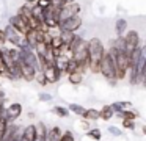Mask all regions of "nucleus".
<instances>
[{"instance_id": "nucleus-1", "label": "nucleus", "mask_w": 146, "mask_h": 141, "mask_svg": "<svg viewBox=\"0 0 146 141\" xmlns=\"http://www.w3.org/2000/svg\"><path fill=\"white\" fill-rule=\"evenodd\" d=\"M86 47H88V68H90V71L99 74V63H101V58L105 52L104 44L101 42L99 38H93V39L86 41Z\"/></svg>"}, {"instance_id": "nucleus-2", "label": "nucleus", "mask_w": 146, "mask_h": 141, "mask_svg": "<svg viewBox=\"0 0 146 141\" xmlns=\"http://www.w3.org/2000/svg\"><path fill=\"white\" fill-rule=\"evenodd\" d=\"M108 53L111 55L115 63V69H116V80H123L127 75L129 71V60H127V52H118L113 47H110Z\"/></svg>"}, {"instance_id": "nucleus-3", "label": "nucleus", "mask_w": 146, "mask_h": 141, "mask_svg": "<svg viewBox=\"0 0 146 141\" xmlns=\"http://www.w3.org/2000/svg\"><path fill=\"white\" fill-rule=\"evenodd\" d=\"M99 74H102L105 80H110L111 83H115V80H116V69H115L113 58H111V55L108 53V50H105L102 58H101V63H99Z\"/></svg>"}, {"instance_id": "nucleus-4", "label": "nucleus", "mask_w": 146, "mask_h": 141, "mask_svg": "<svg viewBox=\"0 0 146 141\" xmlns=\"http://www.w3.org/2000/svg\"><path fill=\"white\" fill-rule=\"evenodd\" d=\"M72 60H76V61L82 66L83 72L88 69V47H86V41H83V38L72 49Z\"/></svg>"}, {"instance_id": "nucleus-5", "label": "nucleus", "mask_w": 146, "mask_h": 141, "mask_svg": "<svg viewBox=\"0 0 146 141\" xmlns=\"http://www.w3.org/2000/svg\"><path fill=\"white\" fill-rule=\"evenodd\" d=\"M22 115V105L19 102H13L10 105H5V121L7 124L16 122L17 118H21Z\"/></svg>"}, {"instance_id": "nucleus-6", "label": "nucleus", "mask_w": 146, "mask_h": 141, "mask_svg": "<svg viewBox=\"0 0 146 141\" xmlns=\"http://www.w3.org/2000/svg\"><path fill=\"white\" fill-rule=\"evenodd\" d=\"M82 24H83L82 17H80V16L77 14V16H71V17L64 19L63 22H60L58 28H60V30H64V31H71V33H76V31L79 30L80 27H82Z\"/></svg>"}, {"instance_id": "nucleus-7", "label": "nucleus", "mask_w": 146, "mask_h": 141, "mask_svg": "<svg viewBox=\"0 0 146 141\" xmlns=\"http://www.w3.org/2000/svg\"><path fill=\"white\" fill-rule=\"evenodd\" d=\"M5 31V38H7V42H11L14 47H17V49H21V47L25 46V41H24V36L22 34H19L16 30H14L13 27H10V25H7V27L3 28Z\"/></svg>"}, {"instance_id": "nucleus-8", "label": "nucleus", "mask_w": 146, "mask_h": 141, "mask_svg": "<svg viewBox=\"0 0 146 141\" xmlns=\"http://www.w3.org/2000/svg\"><path fill=\"white\" fill-rule=\"evenodd\" d=\"M124 38V42H126V52L130 53L132 50H135L137 47L141 46V41H140V34L137 33L135 30H130L127 31L126 34H123Z\"/></svg>"}, {"instance_id": "nucleus-9", "label": "nucleus", "mask_w": 146, "mask_h": 141, "mask_svg": "<svg viewBox=\"0 0 146 141\" xmlns=\"http://www.w3.org/2000/svg\"><path fill=\"white\" fill-rule=\"evenodd\" d=\"M41 72H42V75H44V78H46V81H47V83H57V81L60 80V77H61V72L58 71L54 64L42 66Z\"/></svg>"}, {"instance_id": "nucleus-10", "label": "nucleus", "mask_w": 146, "mask_h": 141, "mask_svg": "<svg viewBox=\"0 0 146 141\" xmlns=\"http://www.w3.org/2000/svg\"><path fill=\"white\" fill-rule=\"evenodd\" d=\"M8 25H10V27H13L14 30H16L19 34H22V36H25V33L30 30L29 25H27L25 22H24L22 19H21L19 16H17V14H16V16H11L10 21H8Z\"/></svg>"}, {"instance_id": "nucleus-11", "label": "nucleus", "mask_w": 146, "mask_h": 141, "mask_svg": "<svg viewBox=\"0 0 146 141\" xmlns=\"http://www.w3.org/2000/svg\"><path fill=\"white\" fill-rule=\"evenodd\" d=\"M21 138H22L24 141H35L36 140V127H35V124L27 125V127L21 132Z\"/></svg>"}, {"instance_id": "nucleus-12", "label": "nucleus", "mask_w": 146, "mask_h": 141, "mask_svg": "<svg viewBox=\"0 0 146 141\" xmlns=\"http://www.w3.org/2000/svg\"><path fill=\"white\" fill-rule=\"evenodd\" d=\"M110 107L115 113H119V111H124V110L132 108V103H130L129 100H116V102H113Z\"/></svg>"}, {"instance_id": "nucleus-13", "label": "nucleus", "mask_w": 146, "mask_h": 141, "mask_svg": "<svg viewBox=\"0 0 146 141\" xmlns=\"http://www.w3.org/2000/svg\"><path fill=\"white\" fill-rule=\"evenodd\" d=\"M119 119H129V121H135L138 118V111L133 108H129V110H124V111H119V113H115Z\"/></svg>"}, {"instance_id": "nucleus-14", "label": "nucleus", "mask_w": 146, "mask_h": 141, "mask_svg": "<svg viewBox=\"0 0 146 141\" xmlns=\"http://www.w3.org/2000/svg\"><path fill=\"white\" fill-rule=\"evenodd\" d=\"M115 116V111L111 110L110 105H104L101 110H99V119H104V121H108Z\"/></svg>"}, {"instance_id": "nucleus-15", "label": "nucleus", "mask_w": 146, "mask_h": 141, "mask_svg": "<svg viewBox=\"0 0 146 141\" xmlns=\"http://www.w3.org/2000/svg\"><path fill=\"white\" fill-rule=\"evenodd\" d=\"M126 30H127V21L123 17H119L115 22V31H116L118 36H123V34L126 33Z\"/></svg>"}, {"instance_id": "nucleus-16", "label": "nucleus", "mask_w": 146, "mask_h": 141, "mask_svg": "<svg viewBox=\"0 0 146 141\" xmlns=\"http://www.w3.org/2000/svg\"><path fill=\"white\" fill-rule=\"evenodd\" d=\"M83 119L85 121H98L99 119V110L96 108H85V111H83Z\"/></svg>"}, {"instance_id": "nucleus-17", "label": "nucleus", "mask_w": 146, "mask_h": 141, "mask_svg": "<svg viewBox=\"0 0 146 141\" xmlns=\"http://www.w3.org/2000/svg\"><path fill=\"white\" fill-rule=\"evenodd\" d=\"M74 36H76V33H71V31L60 30V39H61V42H63V46H64V47L69 46L71 41L74 39Z\"/></svg>"}, {"instance_id": "nucleus-18", "label": "nucleus", "mask_w": 146, "mask_h": 141, "mask_svg": "<svg viewBox=\"0 0 146 141\" xmlns=\"http://www.w3.org/2000/svg\"><path fill=\"white\" fill-rule=\"evenodd\" d=\"M68 80L71 85H80L83 81V74L82 72H71V74H68Z\"/></svg>"}, {"instance_id": "nucleus-19", "label": "nucleus", "mask_w": 146, "mask_h": 141, "mask_svg": "<svg viewBox=\"0 0 146 141\" xmlns=\"http://www.w3.org/2000/svg\"><path fill=\"white\" fill-rule=\"evenodd\" d=\"M66 108H68V111H69V113H74V115H77V116H82L83 111H85V107L79 105V103H71V105L66 107Z\"/></svg>"}, {"instance_id": "nucleus-20", "label": "nucleus", "mask_w": 146, "mask_h": 141, "mask_svg": "<svg viewBox=\"0 0 146 141\" xmlns=\"http://www.w3.org/2000/svg\"><path fill=\"white\" fill-rule=\"evenodd\" d=\"M54 113L57 116H60V118H68V115H69L68 108H66V107H63V105H55L54 107Z\"/></svg>"}, {"instance_id": "nucleus-21", "label": "nucleus", "mask_w": 146, "mask_h": 141, "mask_svg": "<svg viewBox=\"0 0 146 141\" xmlns=\"http://www.w3.org/2000/svg\"><path fill=\"white\" fill-rule=\"evenodd\" d=\"M86 135L94 141H101V138H102V132L99 130V128H90V130L86 132Z\"/></svg>"}, {"instance_id": "nucleus-22", "label": "nucleus", "mask_w": 146, "mask_h": 141, "mask_svg": "<svg viewBox=\"0 0 146 141\" xmlns=\"http://www.w3.org/2000/svg\"><path fill=\"white\" fill-rule=\"evenodd\" d=\"M58 141H76V138H74V133L71 130H68V132H63L61 133V136H60V140Z\"/></svg>"}, {"instance_id": "nucleus-23", "label": "nucleus", "mask_w": 146, "mask_h": 141, "mask_svg": "<svg viewBox=\"0 0 146 141\" xmlns=\"http://www.w3.org/2000/svg\"><path fill=\"white\" fill-rule=\"evenodd\" d=\"M108 133L113 135V136H121V135H123V130H121L119 127H116V125H108Z\"/></svg>"}, {"instance_id": "nucleus-24", "label": "nucleus", "mask_w": 146, "mask_h": 141, "mask_svg": "<svg viewBox=\"0 0 146 141\" xmlns=\"http://www.w3.org/2000/svg\"><path fill=\"white\" fill-rule=\"evenodd\" d=\"M33 80H38V83L42 85V86H44V85H47V81H46V78H44V75H42L41 71L36 72V74H35V78H33Z\"/></svg>"}, {"instance_id": "nucleus-25", "label": "nucleus", "mask_w": 146, "mask_h": 141, "mask_svg": "<svg viewBox=\"0 0 146 141\" xmlns=\"http://www.w3.org/2000/svg\"><path fill=\"white\" fill-rule=\"evenodd\" d=\"M5 128H7V121H5L3 118H0V141H2V138H3Z\"/></svg>"}, {"instance_id": "nucleus-26", "label": "nucleus", "mask_w": 146, "mask_h": 141, "mask_svg": "<svg viewBox=\"0 0 146 141\" xmlns=\"http://www.w3.org/2000/svg\"><path fill=\"white\" fill-rule=\"evenodd\" d=\"M3 47H7V38H5V31L2 28L0 30V49H3Z\"/></svg>"}, {"instance_id": "nucleus-27", "label": "nucleus", "mask_w": 146, "mask_h": 141, "mask_svg": "<svg viewBox=\"0 0 146 141\" xmlns=\"http://www.w3.org/2000/svg\"><path fill=\"white\" fill-rule=\"evenodd\" d=\"M39 100H41V102H49V100H52V96L49 93H39Z\"/></svg>"}, {"instance_id": "nucleus-28", "label": "nucleus", "mask_w": 146, "mask_h": 141, "mask_svg": "<svg viewBox=\"0 0 146 141\" xmlns=\"http://www.w3.org/2000/svg\"><path fill=\"white\" fill-rule=\"evenodd\" d=\"M36 5H38L39 8L46 9V8H49V6H50V2H47V0H38V2H36Z\"/></svg>"}, {"instance_id": "nucleus-29", "label": "nucleus", "mask_w": 146, "mask_h": 141, "mask_svg": "<svg viewBox=\"0 0 146 141\" xmlns=\"http://www.w3.org/2000/svg\"><path fill=\"white\" fill-rule=\"evenodd\" d=\"M123 125L126 128H133L135 127V121H129V119H123Z\"/></svg>"}, {"instance_id": "nucleus-30", "label": "nucleus", "mask_w": 146, "mask_h": 141, "mask_svg": "<svg viewBox=\"0 0 146 141\" xmlns=\"http://www.w3.org/2000/svg\"><path fill=\"white\" fill-rule=\"evenodd\" d=\"M11 141H21V132H17V133L13 136V140H11Z\"/></svg>"}, {"instance_id": "nucleus-31", "label": "nucleus", "mask_w": 146, "mask_h": 141, "mask_svg": "<svg viewBox=\"0 0 146 141\" xmlns=\"http://www.w3.org/2000/svg\"><path fill=\"white\" fill-rule=\"evenodd\" d=\"M36 2H38V0H25V3H27V5H35Z\"/></svg>"}, {"instance_id": "nucleus-32", "label": "nucleus", "mask_w": 146, "mask_h": 141, "mask_svg": "<svg viewBox=\"0 0 146 141\" xmlns=\"http://www.w3.org/2000/svg\"><path fill=\"white\" fill-rule=\"evenodd\" d=\"M64 2V5H66V3H72V2H76V0H63Z\"/></svg>"}, {"instance_id": "nucleus-33", "label": "nucleus", "mask_w": 146, "mask_h": 141, "mask_svg": "<svg viewBox=\"0 0 146 141\" xmlns=\"http://www.w3.org/2000/svg\"><path fill=\"white\" fill-rule=\"evenodd\" d=\"M47 2H52V0H47Z\"/></svg>"}]
</instances>
